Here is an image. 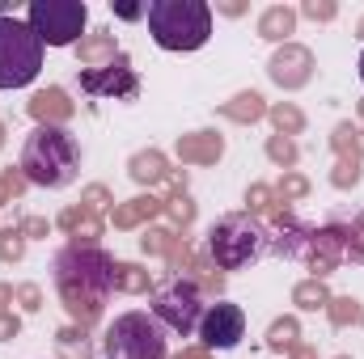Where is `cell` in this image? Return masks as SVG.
Returning a JSON list of instances; mask_svg holds the SVG:
<instances>
[{
	"label": "cell",
	"mask_w": 364,
	"mask_h": 359,
	"mask_svg": "<svg viewBox=\"0 0 364 359\" xmlns=\"http://www.w3.org/2000/svg\"><path fill=\"white\" fill-rule=\"evenodd\" d=\"M356 38H364V17H360V26H356Z\"/></svg>",
	"instance_id": "obj_32"
},
{
	"label": "cell",
	"mask_w": 364,
	"mask_h": 359,
	"mask_svg": "<svg viewBox=\"0 0 364 359\" xmlns=\"http://www.w3.org/2000/svg\"><path fill=\"white\" fill-rule=\"evenodd\" d=\"M292 30H296V13H292L288 4H272V9L259 17V34L272 38V43H284Z\"/></svg>",
	"instance_id": "obj_13"
},
{
	"label": "cell",
	"mask_w": 364,
	"mask_h": 359,
	"mask_svg": "<svg viewBox=\"0 0 364 359\" xmlns=\"http://www.w3.org/2000/svg\"><path fill=\"white\" fill-rule=\"evenodd\" d=\"M178 359H208L203 351H186V355H178Z\"/></svg>",
	"instance_id": "obj_30"
},
{
	"label": "cell",
	"mask_w": 364,
	"mask_h": 359,
	"mask_svg": "<svg viewBox=\"0 0 364 359\" xmlns=\"http://www.w3.org/2000/svg\"><path fill=\"white\" fill-rule=\"evenodd\" d=\"M110 9H114L123 21H136V17H144V13H149V9H140V4H110Z\"/></svg>",
	"instance_id": "obj_27"
},
{
	"label": "cell",
	"mask_w": 364,
	"mask_h": 359,
	"mask_svg": "<svg viewBox=\"0 0 364 359\" xmlns=\"http://www.w3.org/2000/svg\"><path fill=\"white\" fill-rule=\"evenodd\" d=\"M242 334H246V313H242L237 304H212V309L203 313V321H199V338H203V347H212V351L237 347Z\"/></svg>",
	"instance_id": "obj_9"
},
{
	"label": "cell",
	"mask_w": 364,
	"mask_h": 359,
	"mask_svg": "<svg viewBox=\"0 0 364 359\" xmlns=\"http://www.w3.org/2000/svg\"><path fill=\"white\" fill-rule=\"evenodd\" d=\"M208 250L220 270H242L267 254V228L250 216H225L208 233Z\"/></svg>",
	"instance_id": "obj_5"
},
{
	"label": "cell",
	"mask_w": 364,
	"mask_h": 359,
	"mask_svg": "<svg viewBox=\"0 0 364 359\" xmlns=\"http://www.w3.org/2000/svg\"><path fill=\"white\" fill-rule=\"evenodd\" d=\"M55 287H60V296H64V304H68L73 317L93 321L97 309H102V300L114 287V263L106 254H97V250L73 245V250H64L55 258Z\"/></svg>",
	"instance_id": "obj_1"
},
{
	"label": "cell",
	"mask_w": 364,
	"mask_h": 359,
	"mask_svg": "<svg viewBox=\"0 0 364 359\" xmlns=\"http://www.w3.org/2000/svg\"><path fill=\"white\" fill-rule=\"evenodd\" d=\"M360 81H364V55H360Z\"/></svg>",
	"instance_id": "obj_33"
},
{
	"label": "cell",
	"mask_w": 364,
	"mask_h": 359,
	"mask_svg": "<svg viewBox=\"0 0 364 359\" xmlns=\"http://www.w3.org/2000/svg\"><path fill=\"white\" fill-rule=\"evenodd\" d=\"M272 118L279 123V131H301V123H305L296 106H275V110H272Z\"/></svg>",
	"instance_id": "obj_20"
},
{
	"label": "cell",
	"mask_w": 364,
	"mask_h": 359,
	"mask_svg": "<svg viewBox=\"0 0 364 359\" xmlns=\"http://www.w3.org/2000/svg\"><path fill=\"white\" fill-rule=\"evenodd\" d=\"M9 330H17V321H4V317H0V334H9Z\"/></svg>",
	"instance_id": "obj_29"
},
{
	"label": "cell",
	"mask_w": 364,
	"mask_h": 359,
	"mask_svg": "<svg viewBox=\"0 0 364 359\" xmlns=\"http://www.w3.org/2000/svg\"><path fill=\"white\" fill-rule=\"evenodd\" d=\"M81 170V148L77 140L64 131V127H34L26 136V148H21V174L34 182V186H47V190H60L77 178Z\"/></svg>",
	"instance_id": "obj_2"
},
{
	"label": "cell",
	"mask_w": 364,
	"mask_h": 359,
	"mask_svg": "<svg viewBox=\"0 0 364 359\" xmlns=\"http://www.w3.org/2000/svg\"><path fill=\"white\" fill-rule=\"evenodd\" d=\"M81 89L102 93V97H136V93H140V81H136V72L127 68V55L119 51L106 68H85V72H81Z\"/></svg>",
	"instance_id": "obj_10"
},
{
	"label": "cell",
	"mask_w": 364,
	"mask_h": 359,
	"mask_svg": "<svg viewBox=\"0 0 364 359\" xmlns=\"http://www.w3.org/2000/svg\"><path fill=\"white\" fill-rule=\"evenodd\" d=\"M309 68H314V60H309L305 47H284L272 60V81H279L284 89H296V85L309 81Z\"/></svg>",
	"instance_id": "obj_11"
},
{
	"label": "cell",
	"mask_w": 364,
	"mask_h": 359,
	"mask_svg": "<svg viewBox=\"0 0 364 359\" xmlns=\"http://www.w3.org/2000/svg\"><path fill=\"white\" fill-rule=\"evenodd\" d=\"M38 68H43L38 34L26 21L0 13V89H26L38 77Z\"/></svg>",
	"instance_id": "obj_4"
},
{
	"label": "cell",
	"mask_w": 364,
	"mask_h": 359,
	"mask_svg": "<svg viewBox=\"0 0 364 359\" xmlns=\"http://www.w3.org/2000/svg\"><path fill=\"white\" fill-rule=\"evenodd\" d=\"M114 287H127V292H140L149 287V275L136 267H114Z\"/></svg>",
	"instance_id": "obj_19"
},
{
	"label": "cell",
	"mask_w": 364,
	"mask_h": 359,
	"mask_svg": "<svg viewBox=\"0 0 364 359\" xmlns=\"http://www.w3.org/2000/svg\"><path fill=\"white\" fill-rule=\"evenodd\" d=\"M166 174V161L157 157V153H140L136 161H132V178L136 182H157Z\"/></svg>",
	"instance_id": "obj_17"
},
{
	"label": "cell",
	"mask_w": 364,
	"mask_h": 359,
	"mask_svg": "<svg viewBox=\"0 0 364 359\" xmlns=\"http://www.w3.org/2000/svg\"><path fill=\"white\" fill-rule=\"evenodd\" d=\"M0 144H4V127H0Z\"/></svg>",
	"instance_id": "obj_34"
},
{
	"label": "cell",
	"mask_w": 364,
	"mask_h": 359,
	"mask_svg": "<svg viewBox=\"0 0 364 359\" xmlns=\"http://www.w3.org/2000/svg\"><path fill=\"white\" fill-rule=\"evenodd\" d=\"M360 110H364V106H360Z\"/></svg>",
	"instance_id": "obj_35"
},
{
	"label": "cell",
	"mask_w": 364,
	"mask_h": 359,
	"mask_svg": "<svg viewBox=\"0 0 364 359\" xmlns=\"http://www.w3.org/2000/svg\"><path fill=\"white\" fill-rule=\"evenodd\" d=\"M106 359H166V330L153 313H123L106 330Z\"/></svg>",
	"instance_id": "obj_6"
},
{
	"label": "cell",
	"mask_w": 364,
	"mask_h": 359,
	"mask_svg": "<svg viewBox=\"0 0 364 359\" xmlns=\"http://www.w3.org/2000/svg\"><path fill=\"white\" fill-rule=\"evenodd\" d=\"M272 157L279 161V165H292V161H296V148H292L288 140H279V136H275V140H272Z\"/></svg>",
	"instance_id": "obj_23"
},
{
	"label": "cell",
	"mask_w": 364,
	"mask_h": 359,
	"mask_svg": "<svg viewBox=\"0 0 364 359\" xmlns=\"http://www.w3.org/2000/svg\"><path fill=\"white\" fill-rule=\"evenodd\" d=\"M203 296H199V287L191 283V279H170L166 287H157V296H153V317L161 321V326H170L174 334H195L199 330V321H203Z\"/></svg>",
	"instance_id": "obj_8"
},
{
	"label": "cell",
	"mask_w": 364,
	"mask_h": 359,
	"mask_svg": "<svg viewBox=\"0 0 364 359\" xmlns=\"http://www.w3.org/2000/svg\"><path fill=\"white\" fill-rule=\"evenodd\" d=\"M30 114H34L43 127H60V123L73 114V106H68L64 89H43V93H34V101H30Z\"/></svg>",
	"instance_id": "obj_12"
},
{
	"label": "cell",
	"mask_w": 364,
	"mask_h": 359,
	"mask_svg": "<svg viewBox=\"0 0 364 359\" xmlns=\"http://www.w3.org/2000/svg\"><path fill=\"white\" fill-rule=\"evenodd\" d=\"M292 359H314V355H309V351H296V355H292Z\"/></svg>",
	"instance_id": "obj_31"
},
{
	"label": "cell",
	"mask_w": 364,
	"mask_h": 359,
	"mask_svg": "<svg viewBox=\"0 0 364 359\" xmlns=\"http://www.w3.org/2000/svg\"><path fill=\"white\" fill-rule=\"evenodd\" d=\"M364 313L352 304V300H339V309H335V321H360Z\"/></svg>",
	"instance_id": "obj_25"
},
{
	"label": "cell",
	"mask_w": 364,
	"mask_h": 359,
	"mask_svg": "<svg viewBox=\"0 0 364 359\" xmlns=\"http://www.w3.org/2000/svg\"><path fill=\"white\" fill-rule=\"evenodd\" d=\"M301 13H305V17H314V21H331V17H335V4H318V0H309Z\"/></svg>",
	"instance_id": "obj_24"
},
{
	"label": "cell",
	"mask_w": 364,
	"mask_h": 359,
	"mask_svg": "<svg viewBox=\"0 0 364 359\" xmlns=\"http://www.w3.org/2000/svg\"><path fill=\"white\" fill-rule=\"evenodd\" d=\"M178 153L186 161H216L220 157V140L216 136H195V140H182Z\"/></svg>",
	"instance_id": "obj_15"
},
{
	"label": "cell",
	"mask_w": 364,
	"mask_h": 359,
	"mask_svg": "<svg viewBox=\"0 0 364 359\" xmlns=\"http://www.w3.org/2000/svg\"><path fill=\"white\" fill-rule=\"evenodd\" d=\"M0 237H4V241H0V254H4V258H17V254H21V241H17V233H0Z\"/></svg>",
	"instance_id": "obj_26"
},
{
	"label": "cell",
	"mask_w": 364,
	"mask_h": 359,
	"mask_svg": "<svg viewBox=\"0 0 364 359\" xmlns=\"http://www.w3.org/2000/svg\"><path fill=\"white\" fill-rule=\"evenodd\" d=\"M225 114L237 118V123H250V118L263 114V97H259V93H242V97H233V101L225 106Z\"/></svg>",
	"instance_id": "obj_16"
},
{
	"label": "cell",
	"mask_w": 364,
	"mask_h": 359,
	"mask_svg": "<svg viewBox=\"0 0 364 359\" xmlns=\"http://www.w3.org/2000/svg\"><path fill=\"white\" fill-rule=\"evenodd\" d=\"M292 338H296V321H275L267 343H272L275 351H284V347H292Z\"/></svg>",
	"instance_id": "obj_21"
},
{
	"label": "cell",
	"mask_w": 364,
	"mask_h": 359,
	"mask_svg": "<svg viewBox=\"0 0 364 359\" xmlns=\"http://www.w3.org/2000/svg\"><path fill=\"white\" fill-rule=\"evenodd\" d=\"M296 300H301L305 309H318V304L326 300V292H322V283H301V287H296Z\"/></svg>",
	"instance_id": "obj_22"
},
{
	"label": "cell",
	"mask_w": 364,
	"mask_h": 359,
	"mask_svg": "<svg viewBox=\"0 0 364 359\" xmlns=\"http://www.w3.org/2000/svg\"><path fill=\"white\" fill-rule=\"evenodd\" d=\"M114 55H119V51H114V34L97 30L90 38H81V64H85V68H106Z\"/></svg>",
	"instance_id": "obj_14"
},
{
	"label": "cell",
	"mask_w": 364,
	"mask_h": 359,
	"mask_svg": "<svg viewBox=\"0 0 364 359\" xmlns=\"http://www.w3.org/2000/svg\"><path fill=\"white\" fill-rule=\"evenodd\" d=\"M284 190H288V194H301V190H305V182H301V178H288V182H284Z\"/></svg>",
	"instance_id": "obj_28"
},
{
	"label": "cell",
	"mask_w": 364,
	"mask_h": 359,
	"mask_svg": "<svg viewBox=\"0 0 364 359\" xmlns=\"http://www.w3.org/2000/svg\"><path fill=\"white\" fill-rule=\"evenodd\" d=\"M149 34L161 51H199L212 34V9L203 0H153Z\"/></svg>",
	"instance_id": "obj_3"
},
{
	"label": "cell",
	"mask_w": 364,
	"mask_h": 359,
	"mask_svg": "<svg viewBox=\"0 0 364 359\" xmlns=\"http://www.w3.org/2000/svg\"><path fill=\"white\" fill-rule=\"evenodd\" d=\"M90 9L81 0H34L26 9V26L38 34L43 47H73L85 34Z\"/></svg>",
	"instance_id": "obj_7"
},
{
	"label": "cell",
	"mask_w": 364,
	"mask_h": 359,
	"mask_svg": "<svg viewBox=\"0 0 364 359\" xmlns=\"http://www.w3.org/2000/svg\"><path fill=\"white\" fill-rule=\"evenodd\" d=\"M157 211V199H132L119 216H114V224H136L140 216H153Z\"/></svg>",
	"instance_id": "obj_18"
}]
</instances>
